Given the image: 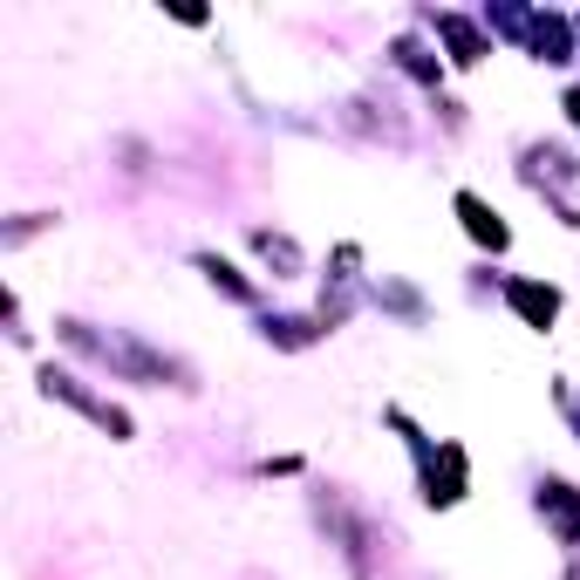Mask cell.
Returning a JSON list of instances; mask_svg holds the SVG:
<instances>
[{
  "label": "cell",
  "mask_w": 580,
  "mask_h": 580,
  "mask_svg": "<svg viewBox=\"0 0 580 580\" xmlns=\"http://www.w3.org/2000/svg\"><path fill=\"white\" fill-rule=\"evenodd\" d=\"M567 109H573V130H580V89H573V96H567Z\"/></svg>",
  "instance_id": "obj_6"
},
{
  "label": "cell",
  "mask_w": 580,
  "mask_h": 580,
  "mask_svg": "<svg viewBox=\"0 0 580 580\" xmlns=\"http://www.w3.org/2000/svg\"><path fill=\"white\" fill-rule=\"evenodd\" d=\"M457 212H464V225H472V240H485V246H506V225H498V219L485 212V199H472V191H464V199H457Z\"/></svg>",
  "instance_id": "obj_2"
},
{
  "label": "cell",
  "mask_w": 580,
  "mask_h": 580,
  "mask_svg": "<svg viewBox=\"0 0 580 580\" xmlns=\"http://www.w3.org/2000/svg\"><path fill=\"white\" fill-rule=\"evenodd\" d=\"M526 34H532V49L547 55V62H567V21H526Z\"/></svg>",
  "instance_id": "obj_3"
},
{
  "label": "cell",
  "mask_w": 580,
  "mask_h": 580,
  "mask_svg": "<svg viewBox=\"0 0 580 580\" xmlns=\"http://www.w3.org/2000/svg\"><path fill=\"white\" fill-rule=\"evenodd\" d=\"M437 34H444V42L457 49V62H478V55H485V42H478V28H464L457 14H444V21H437Z\"/></svg>",
  "instance_id": "obj_4"
},
{
  "label": "cell",
  "mask_w": 580,
  "mask_h": 580,
  "mask_svg": "<svg viewBox=\"0 0 580 580\" xmlns=\"http://www.w3.org/2000/svg\"><path fill=\"white\" fill-rule=\"evenodd\" d=\"M539 506H547V513L560 519V532H567V539L580 532V498H573L567 485H547V498H539Z\"/></svg>",
  "instance_id": "obj_5"
},
{
  "label": "cell",
  "mask_w": 580,
  "mask_h": 580,
  "mask_svg": "<svg viewBox=\"0 0 580 580\" xmlns=\"http://www.w3.org/2000/svg\"><path fill=\"white\" fill-rule=\"evenodd\" d=\"M513 307H519L532 328H547V321L560 315V294H553V287H532V281H513Z\"/></svg>",
  "instance_id": "obj_1"
}]
</instances>
